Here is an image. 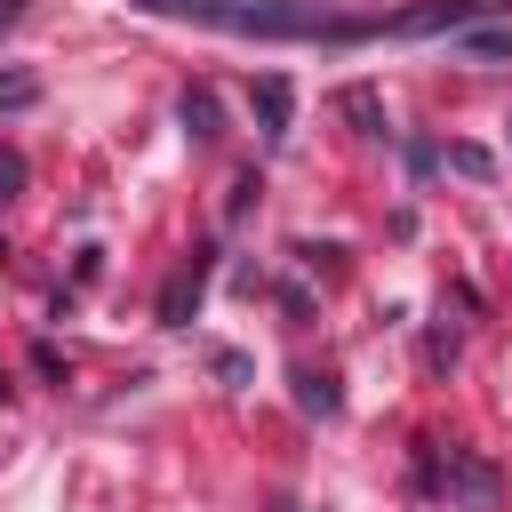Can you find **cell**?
Masks as SVG:
<instances>
[{
    "label": "cell",
    "instance_id": "obj_1",
    "mask_svg": "<svg viewBox=\"0 0 512 512\" xmlns=\"http://www.w3.org/2000/svg\"><path fill=\"white\" fill-rule=\"evenodd\" d=\"M144 16H184L232 40H328V48H360L384 40V16H344L328 0H128Z\"/></svg>",
    "mask_w": 512,
    "mask_h": 512
},
{
    "label": "cell",
    "instance_id": "obj_2",
    "mask_svg": "<svg viewBox=\"0 0 512 512\" xmlns=\"http://www.w3.org/2000/svg\"><path fill=\"white\" fill-rule=\"evenodd\" d=\"M200 296H208V248H192V256L168 272V288H160V328H184V320L200 312Z\"/></svg>",
    "mask_w": 512,
    "mask_h": 512
},
{
    "label": "cell",
    "instance_id": "obj_3",
    "mask_svg": "<svg viewBox=\"0 0 512 512\" xmlns=\"http://www.w3.org/2000/svg\"><path fill=\"white\" fill-rule=\"evenodd\" d=\"M248 104H256L264 144H280V136H288V120H296V88H288V72H264V80L248 88Z\"/></svg>",
    "mask_w": 512,
    "mask_h": 512
},
{
    "label": "cell",
    "instance_id": "obj_4",
    "mask_svg": "<svg viewBox=\"0 0 512 512\" xmlns=\"http://www.w3.org/2000/svg\"><path fill=\"white\" fill-rule=\"evenodd\" d=\"M448 480H456V496H464L472 512H480V504L496 496V472H488V464H472L464 448H448Z\"/></svg>",
    "mask_w": 512,
    "mask_h": 512
},
{
    "label": "cell",
    "instance_id": "obj_5",
    "mask_svg": "<svg viewBox=\"0 0 512 512\" xmlns=\"http://www.w3.org/2000/svg\"><path fill=\"white\" fill-rule=\"evenodd\" d=\"M176 120H184V136H192V144H216V96H208V88H184Z\"/></svg>",
    "mask_w": 512,
    "mask_h": 512
},
{
    "label": "cell",
    "instance_id": "obj_6",
    "mask_svg": "<svg viewBox=\"0 0 512 512\" xmlns=\"http://www.w3.org/2000/svg\"><path fill=\"white\" fill-rule=\"evenodd\" d=\"M344 112L360 120V136H384V112H376V96H368V88H344Z\"/></svg>",
    "mask_w": 512,
    "mask_h": 512
},
{
    "label": "cell",
    "instance_id": "obj_7",
    "mask_svg": "<svg viewBox=\"0 0 512 512\" xmlns=\"http://www.w3.org/2000/svg\"><path fill=\"white\" fill-rule=\"evenodd\" d=\"M32 96H40V80H32V72H0V112H24Z\"/></svg>",
    "mask_w": 512,
    "mask_h": 512
},
{
    "label": "cell",
    "instance_id": "obj_8",
    "mask_svg": "<svg viewBox=\"0 0 512 512\" xmlns=\"http://www.w3.org/2000/svg\"><path fill=\"white\" fill-rule=\"evenodd\" d=\"M464 56H512V32H456Z\"/></svg>",
    "mask_w": 512,
    "mask_h": 512
},
{
    "label": "cell",
    "instance_id": "obj_9",
    "mask_svg": "<svg viewBox=\"0 0 512 512\" xmlns=\"http://www.w3.org/2000/svg\"><path fill=\"white\" fill-rule=\"evenodd\" d=\"M296 384H304V392H296L304 408H320V416H336V384H328V376H296Z\"/></svg>",
    "mask_w": 512,
    "mask_h": 512
},
{
    "label": "cell",
    "instance_id": "obj_10",
    "mask_svg": "<svg viewBox=\"0 0 512 512\" xmlns=\"http://www.w3.org/2000/svg\"><path fill=\"white\" fill-rule=\"evenodd\" d=\"M448 168H464V176H488V168H496V160H488V152H480V144H448Z\"/></svg>",
    "mask_w": 512,
    "mask_h": 512
},
{
    "label": "cell",
    "instance_id": "obj_11",
    "mask_svg": "<svg viewBox=\"0 0 512 512\" xmlns=\"http://www.w3.org/2000/svg\"><path fill=\"white\" fill-rule=\"evenodd\" d=\"M16 184H24V160H16V152H0V200H8Z\"/></svg>",
    "mask_w": 512,
    "mask_h": 512
},
{
    "label": "cell",
    "instance_id": "obj_12",
    "mask_svg": "<svg viewBox=\"0 0 512 512\" xmlns=\"http://www.w3.org/2000/svg\"><path fill=\"white\" fill-rule=\"evenodd\" d=\"M16 16H24V0H0V32H8V24H16Z\"/></svg>",
    "mask_w": 512,
    "mask_h": 512
}]
</instances>
